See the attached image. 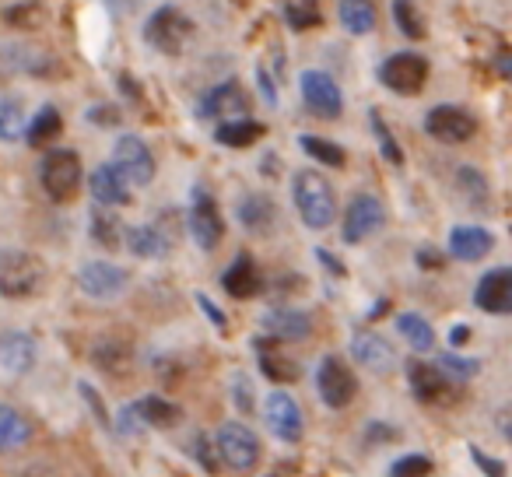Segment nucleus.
I'll return each instance as SVG.
<instances>
[{"label":"nucleus","instance_id":"obj_1","mask_svg":"<svg viewBox=\"0 0 512 477\" xmlns=\"http://www.w3.org/2000/svg\"><path fill=\"white\" fill-rule=\"evenodd\" d=\"M292 197H295V207H299L302 221L316 232L334 225L337 218V197H334V186L320 176V172L306 169L295 176L292 183Z\"/></svg>","mask_w":512,"mask_h":477},{"label":"nucleus","instance_id":"obj_2","mask_svg":"<svg viewBox=\"0 0 512 477\" xmlns=\"http://www.w3.org/2000/svg\"><path fill=\"white\" fill-rule=\"evenodd\" d=\"M81 158L74 155L71 148H53L50 155L39 165V179H43V190L50 193L57 204H67V200L78 197L81 190Z\"/></svg>","mask_w":512,"mask_h":477},{"label":"nucleus","instance_id":"obj_3","mask_svg":"<svg viewBox=\"0 0 512 477\" xmlns=\"http://www.w3.org/2000/svg\"><path fill=\"white\" fill-rule=\"evenodd\" d=\"M46 278V267L39 257L22 250H4L0 253V292L8 299H25V295H36L39 285Z\"/></svg>","mask_w":512,"mask_h":477},{"label":"nucleus","instance_id":"obj_4","mask_svg":"<svg viewBox=\"0 0 512 477\" xmlns=\"http://www.w3.org/2000/svg\"><path fill=\"white\" fill-rule=\"evenodd\" d=\"M190 36H193V22L176 8V4L158 8L155 15L148 18V25H144V39H148L158 53H169V57L183 53L186 43H190Z\"/></svg>","mask_w":512,"mask_h":477},{"label":"nucleus","instance_id":"obj_5","mask_svg":"<svg viewBox=\"0 0 512 477\" xmlns=\"http://www.w3.org/2000/svg\"><path fill=\"white\" fill-rule=\"evenodd\" d=\"M214 442H218L221 463L239 470V474H246V470H253L260 463V439L242 421H225L218 428V435H214Z\"/></svg>","mask_w":512,"mask_h":477},{"label":"nucleus","instance_id":"obj_6","mask_svg":"<svg viewBox=\"0 0 512 477\" xmlns=\"http://www.w3.org/2000/svg\"><path fill=\"white\" fill-rule=\"evenodd\" d=\"M316 390H320L323 404L334 407V411H341V407H348L351 400H355L358 379H355V372H351V365L344 362V358L327 355L320 362V369H316Z\"/></svg>","mask_w":512,"mask_h":477},{"label":"nucleus","instance_id":"obj_7","mask_svg":"<svg viewBox=\"0 0 512 477\" xmlns=\"http://www.w3.org/2000/svg\"><path fill=\"white\" fill-rule=\"evenodd\" d=\"M379 81L397 95H418L428 81V60L418 53H393L379 67Z\"/></svg>","mask_w":512,"mask_h":477},{"label":"nucleus","instance_id":"obj_8","mask_svg":"<svg viewBox=\"0 0 512 477\" xmlns=\"http://www.w3.org/2000/svg\"><path fill=\"white\" fill-rule=\"evenodd\" d=\"M78 285H81V292H85L88 299L113 302V299H120V295L127 292L130 274L123 271V267H116V264H106V260H92V264L81 267Z\"/></svg>","mask_w":512,"mask_h":477},{"label":"nucleus","instance_id":"obj_9","mask_svg":"<svg viewBox=\"0 0 512 477\" xmlns=\"http://www.w3.org/2000/svg\"><path fill=\"white\" fill-rule=\"evenodd\" d=\"M383 225H386V211L379 204V197H372V193H358L348 204V211H344V239L348 243H365Z\"/></svg>","mask_w":512,"mask_h":477},{"label":"nucleus","instance_id":"obj_10","mask_svg":"<svg viewBox=\"0 0 512 477\" xmlns=\"http://www.w3.org/2000/svg\"><path fill=\"white\" fill-rule=\"evenodd\" d=\"M113 165L130 179L134 186H148L155 179V155L148 151V144L134 134H123L113 148Z\"/></svg>","mask_w":512,"mask_h":477},{"label":"nucleus","instance_id":"obj_11","mask_svg":"<svg viewBox=\"0 0 512 477\" xmlns=\"http://www.w3.org/2000/svg\"><path fill=\"white\" fill-rule=\"evenodd\" d=\"M190 235L200 250L211 253L225 235V221L218 214V204L207 190H193V204H190Z\"/></svg>","mask_w":512,"mask_h":477},{"label":"nucleus","instance_id":"obj_12","mask_svg":"<svg viewBox=\"0 0 512 477\" xmlns=\"http://www.w3.org/2000/svg\"><path fill=\"white\" fill-rule=\"evenodd\" d=\"M302 102L313 109L323 120H337L344 109V95L337 88V81L323 71H306L302 74Z\"/></svg>","mask_w":512,"mask_h":477},{"label":"nucleus","instance_id":"obj_13","mask_svg":"<svg viewBox=\"0 0 512 477\" xmlns=\"http://www.w3.org/2000/svg\"><path fill=\"white\" fill-rule=\"evenodd\" d=\"M425 130L442 144H463L474 137L477 120L460 106H435L432 113L425 116Z\"/></svg>","mask_w":512,"mask_h":477},{"label":"nucleus","instance_id":"obj_14","mask_svg":"<svg viewBox=\"0 0 512 477\" xmlns=\"http://www.w3.org/2000/svg\"><path fill=\"white\" fill-rule=\"evenodd\" d=\"M264 418H267V428H271L281 442H299L302 439L306 421H302V411H299V404H295L292 393L274 390L264 404Z\"/></svg>","mask_w":512,"mask_h":477},{"label":"nucleus","instance_id":"obj_15","mask_svg":"<svg viewBox=\"0 0 512 477\" xmlns=\"http://www.w3.org/2000/svg\"><path fill=\"white\" fill-rule=\"evenodd\" d=\"M474 306L491 316H512V267H495L477 281Z\"/></svg>","mask_w":512,"mask_h":477},{"label":"nucleus","instance_id":"obj_16","mask_svg":"<svg viewBox=\"0 0 512 477\" xmlns=\"http://www.w3.org/2000/svg\"><path fill=\"white\" fill-rule=\"evenodd\" d=\"M351 358H355L358 365H365L369 372H376V376H386V372H393V365H397V351H393V344L379 334H355L351 337Z\"/></svg>","mask_w":512,"mask_h":477},{"label":"nucleus","instance_id":"obj_17","mask_svg":"<svg viewBox=\"0 0 512 477\" xmlns=\"http://www.w3.org/2000/svg\"><path fill=\"white\" fill-rule=\"evenodd\" d=\"M242 113H246V92L235 81L211 88L197 102V116H204V120H239Z\"/></svg>","mask_w":512,"mask_h":477},{"label":"nucleus","instance_id":"obj_18","mask_svg":"<svg viewBox=\"0 0 512 477\" xmlns=\"http://www.w3.org/2000/svg\"><path fill=\"white\" fill-rule=\"evenodd\" d=\"M495 250V239H491L488 228L481 225H456L449 232V257L463 260V264H474V260H484Z\"/></svg>","mask_w":512,"mask_h":477},{"label":"nucleus","instance_id":"obj_19","mask_svg":"<svg viewBox=\"0 0 512 477\" xmlns=\"http://www.w3.org/2000/svg\"><path fill=\"white\" fill-rule=\"evenodd\" d=\"M88 186H92L95 204H106V207L130 204V179L123 176V172L116 169L113 162L99 165V169L92 172V179H88Z\"/></svg>","mask_w":512,"mask_h":477},{"label":"nucleus","instance_id":"obj_20","mask_svg":"<svg viewBox=\"0 0 512 477\" xmlns=\"http://www.w3.org/2000/svg\"><path fill=\"white\" fill-rule=\"evenodd\" d=\"M407 379H411V390L421 404H439L449 393V376L442 372V365H428V362H411L407 365Z\"/></svg>","mask_w":512,"mask_h":477},{"label":"nucleus","instance_id":"obj_21","mask_svg":"<svg viewBox=\"0 0 512 477\" xmlns=\"http://www.w3.org/2000/svg\"><path fill=\"white\" fill-rule=\"evenodd\" d=\"M264 330L267 341H306L309 330H313V320L299 309H267L264 316Z\"/></svg>","mask_w":512,"mask_h":477},{"label":"nucleus","instance_id":"obj_22","mask_svg":"<svg viewBox=\"0 0 512 477\" xmlns=\"http://www.w3.org/2000/svg\"><path fill=\"white\" fill-rule=\"evenodd\" d=\"M0 365H4L8 376L29 372L36 365V341L29 334H18V330L4 334V341H0Z\"/></svg>","mask_w":512,"mask_h":477},{"label":"nucleus","instance_id":"obj_23","mask_svg":"<svg viewBox=\"0 0 512 477\" xmlns=\"http://www.w3.org/2000/svg\"><path fill=\"white\" fill-rule=\"evenodd\" d=\"M221 288H225L232 299H253V295L264 288V281H260V271H256L253 260L242 253V257L221 274Z\"/></svg>","mask_w":512,"mask_h":477},{"label":"nucleus","instance_id":"obj_24","mask_svg":"<svg viewBox=\"0 0 512 477\" xmlns=\"http://www.w3.org/2000/svg\"><path fill=\"white\" fill-rule=\"evenodd\" d=\"M239 221L246 232L267 235L274 228V221H278V207H274L271 197H264V193H253V197H246L239 204Z\"/></svg>","mask_w":512,"mask_h":477},{"label":"nucleus","instance_id":"obj_25","mask_svg":"<svg viewBox=\"0 0 512 477\" xmlns=\"http://www.w3.org/2000/svg\"><path fill=\"white\" fill-rule=\"evenodd\" d=\"M134 411H137V418H141L144 425H151V428H172V425H179V421H183V407L172 404V400H165V397H158V393L137 400Z\"/></svg>","mask_w":512,"mask_h":477},{"label":"nucleus","instance_id":"obj_26","mask_svg":"<svg viewBox=\"0 0 512 477\" xmlns=\"http://www.w3.org/2000/svg\"><path fill=\"white\" fill-rule=\"evenodd\" d=\"M127 250L141 260H158L169 253V239L155 225H134L127 228Z\"/></svg>","mask_w":512,"mask_h":477},{"label":"nucleus","instance_id":"obj_27","mask_svg":"<svg viewBox=\"0 0 512 477\" xmlns=\"http://www.w3.org/2000/svg\"><path fill=\"white\" fill-rule=\"evenodd\" d=\"M260 137H264V123L246 120V116H239V120H225L218 130H214V141L225 144V148H249V144L260 141Z\"/></svg>","mask_w":512,"mask_h":477},{"label":"nucleus","instance_id":"obj_28","mask_svg":"<svg viewBox=\"0 0 512 477\" xmlns=\"http://www.w3.org/2000/svg\"><path fill=\"white\" fill-rule=\"evenodd\" d=\"M60 130H64V120H60V113L53 106H43L29 120V134H25V141H29L32 148H46V144L57 141Z\"/></svg>","mask_w":512,"mask_h":477},{"label":"nucleus","instance_id":"obj_29","mask_svg":"<svg viewBox=\"0 0 512 477\" xmlns=\"http://www.w3.org/2000/svg\"><path fill=\"white\" fill-rule=\"evenodd\" d=\"M397 334L404 337V341L411 344L414 351H421V355L435 348V330H432V323L421 320L418 313H404V316H397Z\"/></svg>","mask_w":512,"mask_h":477},{"label":"nucleus","instance_id":"obj_30","mask_svg":"<svg viewBox=\"0 0 512 477\" xmlns=\"http://www.w3.org/2000/svg\"><path fill=\"white\" fill-rule=\"evenodd\" d=\"M341 25L351 36H365L376 29V8L372 0H341Z\"/></svg>","mask_w":512,"mask_h":477},{"label":"nucleus","instance_id":"obj_31","mask_svg":"<svg viewBox=\"0 0 512 477\" xmlns=\"http://www.w3.org/2000/svg\"><path fill=\"white\" fill-rule=\"evenodd\" d=\"M29 435H32L29 421H25L15 407H11V404L0 407V446L18 449V446H25V442H29Z\"/></svg>","mask_w":512,"mask_h":477},{"label":"nucleus","instance_id":"obj_32","mask_svg":"<svg viewBox=\"0 0 512 477\" xmlns=\"http://www.w3.org/2000/svg\"><path fill=\"white\" fill-rule=\"evenodd\" d=\"M256 351H260V365H264V372L274 379V383H295V379H299V365H295L292 358L271 351V344L267 341L256 344Z\"/></svg>","mask_w":512,"mask_h":477},{"label":"nucleus","instance_id":"obj_33","mask_svg":"<svg viewBox=\"0 0 512 477\" xmlns=\"http://www.w3.org/2000/svg\"><path fill=\"white\" fill-rule=\"evenodd\" d=\"M92 235L106 246V250H113V246L120 243V221H116L113 207H106V204L95 207L92 211Z\"/></svg>","mask_w":512,"mask_h":477},{"label":"nucleus","instance_id":"obj_34","mask_svg":"<svg viewBox=\"0 0 512 477\" xmlns=\"http://www.w3.org/2000/svg\"><path fill=\"white\" fill-rule=\"evenodd\" d=\"M299 148L306 151V155H313L316 162H323V165H337V169H341V165L348 162V158H344V151L337 148L334 141H323V137H313V134H302Z\"/></svg>","mask_w":512,"mask_h":477},{"label":"nucleus","instance_id":"obj_35","mask_svg":"<svg viewBox=\"0 0 512 477\" xmlns=\"http://www.w3.org/2000/svg\"><path fill=\"white\" fill-rule=\"evenodd\" d=\"M22 134H29L22 106H18L15 99H4L0 102V137H4V141H18Z\"/></svg>","mask_w":512,"mask_h":477},{"label":"nucleus","instance_id":"obj_36","mask_svg":"<svg viewBox=\"0 0 512 477\" xmlns=\"http://www.w3.org/2000/svg\"><path fill=\"white\" fill-rule=\"evenodd\" d=\"M43 22H46V11H43V4H36V0H25V4L8 8V25H15V29H22V32L39 29Z\"/></svg>","mask_w":512,"mask_h":477},{"label":"nucleus","instance_id":"obj_37","mask_svg":"<svg viewBox=\"0 0 512 477\" xmlns=\"http://www.w3.org/2000/svg\"><path fill=\"white\" fill-rule=\"evenodd\" d=\"M285 18H288V25H292V29H299V32L302 29H313V25L323 22L320 4H316V0H295V4H288Z\"/></svg>","mask_w":512,"mask_h":477},{"label":"nucleus","instance_id":"obj_38","mask_svg":"<svg viewBox=\"0 0 512 477\" xmlns=\"http://www.w3.org/2000/svg\"><path fill=\"white\" fill-rule=\"evenodd\" d=\"M393 22L400 25V32H404L407 39H421V36H425V25H421V18L414 15L411 0H393Z\"/></svg>","mask_w":512,"mask_h":477},{"label":"nucleus","instance_id":"obj_39","mask_svg":"<svg viewBox=\"0 0 512 477\" xmlns=\"http://www.w3.org/2000/svg\"><path fill=\"white\" fill-rule=\"evenodd\" d=\"M439 365H442V372H446L449 379H460V383L474 379L477 369H481V362H477V358H463V355H442Z\"/></svg>","mask_w":512,"mask_h":477},{"label":"nucleus","instance_id":"obj_40","mask_svg":"<svg viewBox=\"0 0 512 477\" xmlns=\"http://www.w3.org/2000/svg\"><path fill=\"white\" fill-rule=\"evenodd\" d=\"M432 474V460L428 456H400L397 463L390 467V477H428Z\"/></svg>","mask_w":512,"mask_h":477},{"label":"nucleus","instance_id":"obj_41","mask_svg":"<svg viewBox=\"0 0 512 477\" xmlns=\"http://www.w3.org/2000/svg\"><path fill=\"white\" fill-rule=\"evenodd\" d=\"M190 456L204 463V470H211V474L218 470V460H221L218 442L211 446V442H207V435H193V439H190Z\"/></svg>","mask_w":512,"mask_h":477},{"label":"nucleus","instance_id":"obj_42","mask_svg":"<svg viewBox=\"0 0 512 477\" xmlns=\"http://www.w3.org/2000/svg\"><path fill=\"white\" fill-rule=\"evenodd\" d=\"M372 130H376V137H379V144H383V155L390 158L393 165H400L404 162V155H400V148H397V141L390 137V130H386V123L379 120V113H372Z\"/></svg>","mask_w":512,"mask_h":477},{"label":"nucleus","instance_id":"obj_43","mask_svg":"<svg viewBox=\"0 0 512 477\" xmlns=\"http://www.w3.org/2000/svg\"><path fill=\"white\" fill-rule=\"evenodd\" d=\"M460 183L467 186V193H470V200L477 204V197H488V186H484V179H481V172L477 169H460Z\"/></svg>","mask_w":512,"mask_h":477},{"label":"nucleus","instance_id":"obj_44","mask_svg":"<svg viewBox=\"0 0 512 477\" xmlns=\"http://www.w3.org/2000/svg\"><path fill=\"white\" fill-rule=\"evenodd\" d=\"M470 456H474V463H481V467H484V474H488V477H505V467H502V463H498V460H491V456H484L477 446H470Z\"/></svg>","mask_w":512,"mask_h":477},{"label":"nucleus","instance_id":"obj_45","mask_svg":"<svg viewBox=\"0 0 512 477\" xmlns=\"http://www.w3.org/2000/svg\"><path fill=\"white\" fill-rule=\"evenodd\" d=\"M495 421H498V432H502L505 439H512V404L502 407V411L495 414Z\"/></svg>","mask_w":512,"mask_h":477},{"label":"nucleus","instance_id":"obj_46","mask_svg":"<svg viewBox=\"0 0 512 477\" xmlns=\"http://www.w3.org/2000/svg\"><path fill=\"white\" fill-rule=\"evenodd\" d=\"M92 120L102 123V127H109V123H120V113H116V109L99 106V109H92Z\"/></svg>","mask_w":512,"mask_h":477},{"label":"nucleus","instance_id":"obj_47","mask_svg":"<svg viewBox=\"0 0 512 477\" xmlns=\"http://www.w3.org/2000/svg\"><path fill=\"white\" fill-rule=\"evenodd\" d=\"M495 71L502 74L505 81H512V50L498 53V60H495Z\"/></svg>","mask_w":512,"mask_h":477},{"label":"nucleus","instance_id":"obj_48","mask_svg":"<svg viewBox=\"0 0 512 477\" xmlns=\"http://www.w3.org/2000/svg\"><path fill=\"white\" fill-rule=\"evenodd\" d=\"M442 257L435 250H418V267H439Z\"/></svg>","mask_w":512,"mask_h":477},{"label":"nucleus","instance_id":"obj_49","mask_svg":"<svg viewBox=\"0 0 512 477\" xmlns=\"http://www.w3.org/2000/svg\"><path fill=\"white\" fill-rule=\"evenodd\" d=\"M197 302H200V306H204V313H207V316H211V320H214V323H218V327H225V320H221V316H218V309H214V302H211V299H207V295H200V299H197Z\"/></svg>","mask_w":512,"mask_h":477},{"label":"nucleus","instance_id":"obj_50","mask_svg":"<svg viewBox=\"0 0 512 477\" xmlns=\"http://www.w3.org/2000/svg\"><path fill=\"white\" fill-rule=\"evenodd\" d=\"M467 337H470V330H467V327H456V330H453V344H456V348H460V344H467Z\"/></svg>","mask_w":512,"mask_h":477}]
</instances>
